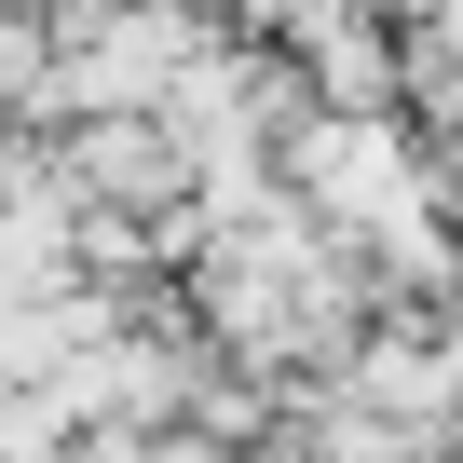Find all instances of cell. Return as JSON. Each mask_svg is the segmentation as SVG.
Segmentation results:
<instances>
[{
  "label": "cell",
  "mask_w": 463,
  "mask_h": 463,
  "mask_svg": "<svg viewBox=\"0 0 463 463\" xmlns=\"http://www.w3.org/2000/svg\"><path fill=\"white\" fill-rule=\"evenodd\" d=\"M260 42L300 69V96H314V109H341V123H409L395 28H382V14H341V0H327V14H273Z\"/></svg>",
  "instance_id": "1"
},
{
  "label": "cell",
  "mask_w": 463,
  "mask_h": 463,
  "mask_svg": "<svg viewBox=\"0 0 463 463\" xmlns=\"http://www.w3.org/2000/svg\"><path fill=\"white\" fill-rule=\"evenodd\" d=\"M395 82H409V123L449 137L463 123V0H436V14H395Z\"/></svg>",
  "instance_id": "2"
}]
</instances>
